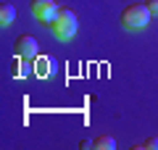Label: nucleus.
I'll list each match as a JSON object with an SVG mask.
<instances>
[{
  "label": "nucleus",
  "instance_id": "f257e3e1",
  "mask_svg": "<svg viewBox=\"0 0 158 150\" xmlns=\"http://www.w3.org/2000/svg\"><path fill=\"white\" fill-rule=\"evenodd\" d=\"M77 13L71 11V8H66V6H61L58 8V16H56V21L50 24V29H53V34H56L58 40H71L74 34H77Z\"/></svg>",
  "mask_w": 158,
  "mask_h": 150
},
{
  "label": "nucleus",
  "instance_id": "f03ea898",
  "mask_svg": "<svg viewBox=\"0 0 158 150\" xmlns=\"http://www.w3.org/2000/svg\"><path fill=\"white\" fill-rule=\"evenodd\" d=\"M153 13L148 11V6H140V3H132V6L124 8V13H121V24H124L127 29H145L148 21H150Z\"/></svg>",
  "mask_w": 158,
  "mask_h": 150
},
{
  "label": "nucleus",
  "instance_id": "7ed1b4c3",
  "mask_svg": "<svg viewBox=\"0 0 158 150\" xmlns=\"http://www.w3.org/2000/svg\"><path fill=\"white\" fill-rule=\"evenodd\" d=\"M29 8H32L34 19H40L42 24L50 27V24L56 21L58 8H61V6H56V0H29Z\"/></svg>",
  "mask_w": 158,
  "mask_h": 150
},
{
  "label": "nucleus",
  "instance_id": "20e7f679",
  "mask_svg": "<svg viewBox=\"0 0 158 150\" xmlns=\"http://www.w3.org/2000/svg\"><path fill=\"white\" fill-rule=\"evenodd\" d=\"M13 50H16L19 58H34L37 50H40V45H37V40H34L32 34H21V37L16 40V45H13Z\"/></svg>",
  "mask_w": 158,
  "mask_h": 150
},
{
  "label": "nucleus",
  "instance_id": "39448f33",
  "mask_svg": "<svg viewBox=\"0 0 158 150\" xmlns=\"http://www.w3.org/2000/svg\"><path fill=\"white\" fill-rule=\"evenodd\" d=\"M13 19H16V8H13L11 3H3V6H0V24H3V27H8Z\"/></svg>",
  "mask_w": 158,
  "mask_h": 150
},
{
  "label": "nucleus",
  "instance_id": "423d86ee",
  "mask_svg": "<svg viewBox=\"0 0 158 150\" xmlns=\"http://www.w3.org/2000/svg\"><path fill=\"white\" fill-rule=\"evenodd\" d=\"M92 148H100V150H113L116 148V140L111 137V134H100V137L92 140Z\"/></svg>",
  "mask_w": 158,
  "mask_h": 150
},
{
  "label": "nucleus",
  "instance_id": "0eeeda50",
  "mask_svg": "<svg viewBox=\"0 0 158 150\" xmlns=\"http://www.w3.org/2000/svg\"><path fill=\"white\" fill-rule=\"evenodd\" d=\"M140 148H148V150H158V137H148Z\"/></svg>",
  "mask_w": 158,
  "mask_h": 150
},
{
  "label": "nucleus",
  "instance_id": "6e6552de",
  "mask_svg": "<svg viewBox=\"0 0 158 150\" xmlns=\"http://www.w3.org/2000/svg\"><path fill=\"white\" fill-rule=\"evenodd\" d=\"M145 6H148V11H150L153 16H158V0H148Z\"/></svg>",
  "mask_w": 158,
  "mask_h": 150
}]
</instances>
